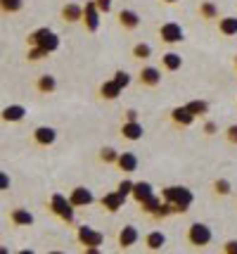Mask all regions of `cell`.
Instances as JSON below:
<instances>
[{
  "instance_id": "d590c367",
  "label": "cell",
  "mask_w": 237,
  "mask_h": 254,
  "mask_svg": "<svg viewBox=\"0 0 237 254\" xmlns=\"http://www.w3.org/2000/svg\"><path fill=\"white\" fill-rule=\"evenodd\" d=\"M204 12H206V14H209V17H211V14H214V5H204Z\"/></svg>"
},
{
  "instance_id": "74e56055",
  "label": "cell",
  "mask_w": 237,
  "mask_h": 254,
  "mask_svg": "<svg viewBox=\"0 0 237 254\" xmlns=\"http://www.w3.org/2000/svg\"><path fill=\"white\" fill-rule=\"evenodd\" d=\"M50 254H62V252H50Z\"/></svg>"
},
{
  "instance_id": "5b68a950",
  "label": "cell",
  "mask_w": 237,
  "mask_h": 254,
  "mask_svg": "<svg viewBox=\"0 0 237 254\" xmlns=\"http://www.w3.org/2000/svg\"><path fill=\"white\" fill-rule=\"evenodd\" d=\"M79 240L86 245V247H100L102 235L95 233L93 228H88V226H83V228H79Z\"/></svg>"
},
{
  "instance_id": "44dd1931",
  "label": "cell",
  "mask_w": 237,
  "mask_h": 254,
  "mask_svg": "<svg viewBox=\"0 0 237 254\" xmlns=\"http://www.w3.org/2000/svg\"><path fill=\"white\" fill-rule=\"evenodd\" d=\"M221 31L228 33V36L237 33V19H235V17H228V19H223V22H221Z\"/></svg>"
},
{
  "instance_id": "83f0119b",
  "label": "cell",
  "mask_w": 237,
  "mask_h": 254,
  "mask_svg": "<svg viewBox=\"0 0 237 254\" xmlns=\"http://www.w3.org/2000/svg\"><path fill=\"white\" fill-rule=\"evenodd\" d=\"M2 7L5 10H19L22 7V0H2Z\"/></svg>"
},
{
  "instance_id": "ffe728a7",
  "label": "cell",
  "mask_w": 237,
  "mask_h": 254,
  "mask_svg": "<svg viewBox=\"0 0 237 254\" xmlns=\"http://www.w3.org/2000/svg\"><path fill=\"white\" fill-rule=\"evenodd\" d=\"M86 19H88V29L95 31L97 29V12H95V5H86Z\"/></svg>"
},
{
  "instance_id": "f546056e",
  "label": "cell",
  "mask_w": 237,
  "mask_h": 254,
  "mask_svg": "<svg viewBox=\"0 0 237 254\" xmlns=\"http://www.w3.org/2000/svg\"><path fill=\"white\" fill-rule=\"evenodd\" d=\"M119 192H121V195H128V192H133V183H131V181H124V183H121V186H119Z\"/></svg>"
},
{
  "instance_id": "f35d334b",
  "label": "cell",
  "mask_w": 237,
  "mask_h": 254,
  "mask_svg": "<svg viewBox=\"0 0 237 254\" xmlns=\"http://www.w3.org/2000/svg\"><path fill=\"white\" fill-rule=\"evenodd\" d=\"M169 2H173V0H169Z\"/></svg>"
},
{
  "instance_id": "7c38bea8",
  "label": "cell",
  "mask_w": 237,
  "mask_h": 254,
  "mask_svg": "<svg viewBox=\"0 0 237 254\" xmlns=\"http://www.w3.org/2000/svg\"><path fill=\"white\" fill-rule=\"evenodd\" d=\"M102 204H104V209L116 211L121 204H124V195H121V192H112V195H107V197L102 199Z\"/></svg>"
},
{
  "instance_id": "30bf717a",
  "label": "cell",
  "mask_w": 237,
  "mask_h": 254,
  "mask_svg": "<svg viewBox=\"0 0 237 254\" xmlns=\"http://www.w3.org/2000/svg\"><path fill=\"white\" fill-rule=\"evenodd\" d=\"M36 140L41 145H50L52 140H55V131L50 128V126H41V128H36Z\"/></svg>"
},
{
  "instance_id": "2e32d148",
  "label": "cell",
  "mask_w": 237,
  "mask_h": 254,
  "mask_svg": "<svg viewBox=\"0 0 237 254\" xmlns=\"http://www.w3.org/2000/svg\"><path fill=\"white\" fill-rule=\"evenodd\" d=\"M119 19H121V24H124L126 29H136L138 26V14L131 10H124L121 14H119Z\"/></svg>"
},
{
  "instance_id": "d4e9b609",
  "label": "cell",
  "mask_w": 237,
  "mask_h": 254,
  "mask_svg": "<svg viewBox=\"0 0 237 254\" xmlns=\"http://www.w3.org/2000/svg\"><path fill=\"white\" fill-rule=\"evenodd\" d=\"M38 88H41V90H52V88H55V78H52V76H43L41 81H38Z\"/></svg>"
},
{
  "instance_id": "8fae6325",
  "label": "cell",
  "mask_w": 237,
  "mask_h": 254,
  "mask_svg": "<svg viewBox=\"0 0 237 254\" xmlns=\"http://www.w3.org/2000/svg\"><path fill=\"white\" fill-rule=\"evenodd\" d=\"M136 240H138V231L133 226H126L124 231L119 233V243H121V247H128V245H133Z\"/></svg>"
},
{
  "instance_id": "4dcf8cb0",
  "label": "cell",
  "mask_w": 237,
  "mask_h": 254,
  "mask_svg": "<svg viewBox=\"0 0 237 254\" xmlns=\"http://www.w3.org/2000/svg\"><path fill=\"white\" fill-rule=\"evenodd\" d=\"M216 190H218V192H223V195H228V192H230L228 181H216Z\"/></svg>"
},
{
  "instance_id": "7a4b0ae2",
  "label": "cell",
  "mask_w": 237,
  "mask_h": 254,
  "mask_svg": "<svg viewBox=\"0 0 237 254\" xmlns=\"http://www.w3.org/2000/svg\"><path fill=\"white\" fill-rule=\"evenodd\" d=\"M31 43H38L41 45V50H46L47 53V50H55L59 41H57L55 33H50L47 29H41V31H36L34 36H31Z\"/></svg>"
},
{
  "instance_id": "7402d4cb",
  "label": "cell",
  "mask_w": 237,
  "mask_h": 254,
  "mask_svg": "<svg viewBox=\"0 0 237 254\" xmlns=\"http://www.w3.org/2000/svg\"><path fill=\"white\" fill-rule=\"evenodd\" d=\"M12 221H14V223H26V226H29V223L34 221V216H31L29 211L17 209V211H14V214H12Z\"/></svg>"
},
{
  "instance_id": "5bb4252c",
  "label": "cell",
  "mask_w": 237,
  "mask_h": 254,
  "mask_svg": "<svg viewBox=\"0 0 237 254\" xmlns=\"http://www.w3.org/2000/svg\"><path fill=\"white\" fill-rule=\"evenodd\" d=\"M119 166H121L124 171H136V166H138L136 155H131V152H124V155L119 157Z\"/></svg>"
},
{
  "instance_id": "e575fe53",
  "label": "cell",
  "mask_w": 237,
  "mask_h": 254,
  "mask_svg": "<svg viewBox=\"0 0 237 254\" xmlns=\"http://www.w3.org/2000/svg\"><path fill=\"white\" fill-rule=\"evenodd\" d=\"M102 159H114V150H102Z\"/></svg>"
},
{
  "instance_id": "4fadbf2b",
  "label": "cell",
  "mask_w": 237,
  "mask_h": 254,
  "mask_svg": "<svg viewBox=\"0 0 237 254\" xmlns=\"http://www.w3.org/2000/svg\"><path fill=\"white\" fill-rule=\"evenodd\" d=\"M24 117V107H19V105H12V107H7V110L2 112V119L5 122H19Z\"/></svg>"
},
{
  "instance_id": "9c48e42d",
  "label": "cell",
  "mask_w": 237,
  "mask_h": 254,
  "mask_svg": "<svg viewBox=\"0 0 237 254\" xmlns=\"http://www.w3.org/2000/svg\"><path fill=\"white\" fill-rule=\"evenodd\" d=\"M133 195H136L138 202H147L149 197H154L149 183H136V186H133Z\"/></svg>"
},
{
  "instance_id": "1f68e13d",
  "label": "cell",
  "mask_w": 237,
  "mask_h": 254,
  "mask_svg": "<svg viewBox=\"0 0 237 254\" xmlns=\"http://www.w3.org/2000/svg\"><path fill=\"white\" fill-rule=\"evenodd\" d=\"M228 140L237 143V126H230V128H228Z\"/></svg>"
},
{
  "instance_id": "d6a6232c",
  "label": "cell",
  "mask_w": 237,
  "mask_h": 254,
  "mask_svg": "<svg viewBox=\"0 0 237 254\" xmlns=\"http://www.w3.org/2000/svg\"><path fill=\"white\" fill-rule=\"evenodd\" d=\"M226 250H228V254H237V240H230L226 245Z\"/></svg>"
},
{
  "instance_id": "ac0fdd59",
  "label": "cell",
  "mask_w": 237,
  "mask_h": 254,
  "mask_svg": "<svg viewBox=\"0 0 237 254\" xmlns=\"http://www.w3.org/2000/svg\"><path fill=\"white\" fill-rule=\"evenodd\" d=\"M173 119H176L178 124H190L192 119H194V114H192L188 107H183V110L178 107V110H173Z\"/></svg>"
},
{
  "instance_id": "f1b7e54d",
  "label": "cell",
  "mask_w": 237,
  "mask_h": 254,
  "mask_svg": "<svg viewBox=\"0 0 237 254\" xmlns=\"http://www.w3.org/2000/svg\"><path fill=\"white\" fill-rule=\"evenodd\" d=\"M188 110H190L192 114H199V112L206 110V105H204V102H190V105H188Z\"/></svg>"
},
{
  "instance_id": "52a82bcc",
  "label": "cell",
  "mask_w": 237,
  "mask_h": 254,
  "mask_svg": "<svg viewBox=\"0 0 237 254\" xmlns=\"http://www.w3.org/2000/svg\"><path fill=\"white\" fill-rule=\"evenodd\" d=\"M93 202V195L88 188H74L71 192V204L74 207H83V204H91Z\"/></svg>"
},
{
  "instance_id": "8992f818",
  "label": "cell",
  "mask_w": 237,
  "mask_h": 254,
  "mask_svg": "<svg viewBox=\"0 0 237 254\" xmlns=\"http://www.w3.org/2000/svg\"><path fill=\"white\" fill-rule=\"evenodd\" d=\"M161 38L166 43H178V41H183V29L178 24H164L161 26Z\"/></svg>"
},
{
  "instance_id": "4316f807",
  "label": "cell",
  "mask_w": 237,
  "mask_h": 254,
  "mask_svg": "<svg viewBox=\"0 0 237 254\" xmlns=\"http://www.w3.org/2000/svg\"><path fill=\"white\" fill-rule=\"evenodd\" d=\"M114 81H116V83H119V86L124 88V86H128V83H131V76H128L126 71H119V74H116V78H114Z\"/></svg>"
},
{
  "instance_id": "cb8c5ba5",
  "label": "cell",
  "mask_w": 237,
  "mask_h": 254,
  "mask_svg": "<svg viewBox=\"0 0 237 254\" xmlns=\"http://www.w3.org/2000/svg\"><path fill=\"white\" fill-rule=\"evenodd\" d=\"M62 14L67 17L69 22H76V19L81 17V7H76V5H69V7H64V10H62Z\"/></svg>"
},
{
  "instance_id": "9a60e30c",
  "label": "cell",
  "mask_w": 237,
  "mask_h": 254,
  "mask_svg": "<svg viewBox=\"0 0 237 254\" xmlns=\"http://www.w3.org/2000/svg\"><path fill=\"white\" fill-rule=\"evenodd\" d=\"M124 135L128 138V140H138L140 135H142V126L136 122H131V124H126L124 126Z\"/></svg>"
},
{
  "instance_id": "d6986e66",
  "label": "cell",
  "mask_w": 237,
  "mask_h": 254,
  "mask_svg": "<svg viewBox=\"0 0 237 254\" xmlns=\"http://www.w3.org/2000/svg\"><path fill=\"white\" fill-rule=\"evenodd\" d=\"M119 93H121V86H119L116 81H109V83H104V86H102V95H104V98L114 100Z\"/></svg>"
},
{
  "instance_id": "836d02e7",
  "label": "cell",
  "mask_w": 237,
  "mask_h": 254,
  "mask_svg": "<svg viewBox=\"0 0 237 254\" xmlns=\"http://www.w3.org/2000/svg\"><path fill=\"white\" fill-rule=\"evenodd\" d=\"M97 7H100V10H109V0H97Z\"/></svg>"
},
{
  "instance_id": "3957f363",
  "label": "cell",
  "mask_w": 237,
  "mask_h": 254,
  "mask_svg": "<svg viewBox=\"0 0 237 254\" xmlns=\"http://www.w3.org/2000/svg\"><path fill=\"white\" fill-rule=\"evenodd\" d=\"M211 240V231L204 226V223H192L190 226V243L197 245V247H202Z\"/></svg>"
},
{
  "instance_id": "277c9868",
  "label": "cell",
  "mask_w": 237,
  "mask_h": 254,
  "mask_svg": "<svg viewBox=\"0 0 237 254\" xmlns=\"http://www.w3.org/2000/svg\"><path fill=\"white\" fill-rule=\"evenodd\" d=\"M71 207H74V204H71V199L67 202L62 195H55V197H52V209H55V214H59V216H62V219H67V221H71V219H74V211H71Z\"/></svg>"
},
{
  "instance_id": "6da1fadb",
  "label": "cell",
  "mask_w": 237,
  "mask_h": 254,
  "mask_svg": "<svg viewBox=\"0 0 237 254\" xmlns=\"http://www.w3.org/2000/svg\"><path fill=\"white\" fill-rule=\"evenodd\" d=\"M164 195H166V199H169V202H173L176 207H181V211L192 202V192H190V190H185V188H169Z\"/></svg>"
},
{
  "instance_id": "ba28073f",
  "label": "cell",
  "mask_w": 237,
  "mask_h": 254,
  "mask_svg": "<svg viewBox=\"0 0 237 254\" xmlns=\"http://www.w3.org/2000/svg\"><path fill=\"white\" fill-rule=\"evenodd\" d=\"M140 81H142L145 86H157L159 81H161V74H159L154 66H145V69L140 71Z\"/></svg>"
},
{
  "instance_id": "484cf974",
  "label": "cell",
  "mask_w": 237,
  "mask_h": 254,
  "mask_svg": "<svg viewBox=\"0 0 237 254\" xmlns=\"http://www.w3.org/2000/svg\"><path fill=\"white\" fill-rule=\"evenodd\" d=\"M133 53H136V57H149V53H152V50H149V45L140 43V45H136V50H133Z\"/></svg>"
},
{
  "instance_id": "8d00e7d4",
  "label": "cell",
  "mask_w": 237,
  "mask_h": 254,
  "mask_svg": "<svg viewBox=\"0 0 237 254\" xmlns=\"http://www.w3.org/2000/svg\"><path fill=\"white\" fill-rule=\"evenodd\" d=\"M19 254H34V252H26V250H24V252H19Z\"/></svg>"
},
{
  "instance_id": "e0dca14e",
  "label": "cell",
  "mask_w": 237,
  "mask_h": 254,
  "mask_svg": "<svg viewBox=\"0 0 237 254\" xmlns=\"http://www.w3.org/2000/svg\"><path fill=\"white\" fill-rule=\"evenodd\" d=\"M166 243V238H164V233H149V235H147V247H149V250H159V247H161V245Z\"/></svg>"
},
{
  "instance_id": "603a6c76",
  "label": "cell",
  "mask_w": 237,
  "mask_h": 254,
  "mask_svg": "<svg viewBox=\"0 0 237 254\" xmlns=\"http://www.w3.org/2000/svg\"><path fill=\"white\" fill-rule=\"evenodd\" d=\"M164 64H166V69H178L181 66V55H176V53L164 55Z\"/></svg>"
}]
</instances>
